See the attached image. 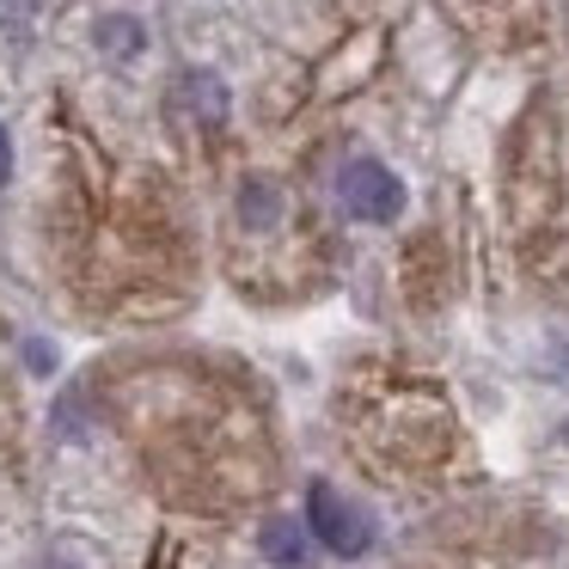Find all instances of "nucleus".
I'll use <instances>...</instances> for the list:
<instances>
[{
    "instance_id": "obj_6",
    "label": "nucleus",
    "mask_w": 569,
    "mask_h": 569,
    "mask_svg": "<svg viewBox=\"0 0 569 569\" xmlns=\"http://www.w3.org/2000/svg\"><path fill=\"white\" fill-rule=\"evenodd\" d=\"M276 209H282V197H276V184H263V178H251V184L239 190V214H246V227H276Z\"/></svg>"
},
{
    "instance_id": "obj_2",
    "label": "nucleus",
    "mask_w": 569,
    "mask_h": 569,
    "mask_svg": "<svg viewBox=\"0 0 569 569\" xmlns=\"http://www.w3.org/2000/svg\"><path fill=\"white\" fill-rule=\"evenodd\" d=\"M307 527H312V539H319L325 551H337V557H361L373 545L368 515H361L356 502H343L331 483H312L307 490Z\"/></svg>"
},
{
    "instance_id": "obj_5",
    "label": "nucleus",
    "mask_w": 569,
    "mask_h": 569,
    "mask_svg": "<svg viewBox=\"0 0 569 569\" xmlns=\"http://www.w3.org/2000/svg\"><path fill=\"white\" fill-rule=\"evenodd\" d=\"M92 43H99V56H111V62H136V56L148 50V31H141L129 13H111V19H99Z\"/></svg>"
},
{
    "instance_id": "obj_3",
    "label": "nucleus",
    "mask_w": 569,
    "mask_h": 569,
    "mask_svg": "<svg viewBox=\"0 0 569 569\" xmlns=\"http://www.w3.org/2000/svg\"><path fill=\"white\" fill-rule=\"evenodd\" d=\"M172 111H184L190 123H202V129H221L227 123V87L209 74V68H190V74H178V87H172Z\"/></svg>"
},
{
    "instance_id": "obj_7",
    "label": "nucleus",
    "mask_w": 569,
    "mask_h": 569,
    "mask_svg": "<svg viewBox=\"0 0 569 569\" xmlns=\"http://www.w3.org/2000/svg\"><path fill=\"white\" fill-rule=\"evenodd\" d=\"M13 178V136H7V123H0V184Z\"/></svg>"
},
{
    "instance_id": "obj_1",
    "label": "nucleus",
    "mask_w": 569,
    "mask_h": 569,
    "mask_svg": "<svg viewBox=\"0 0 569 569\" xmlns=\"http://www.w3.org/2000/svg\"><path fill=\"white\" fill-rule=\"evenodd\" d=\"M337 202H343L356 221L386 227V221L405 214V184H398L392 166H380V160H349L343 172H337Z\"/></svg>"
},
{
    "instance_id": "obj_4",
    "label": "nucleus",
    "mask_w": 569,
    "mask_h": 569,
    "mask_svg": "<svg viewBox=\"0 0 569 569\" xmlns=\"http://www.w3.org/2000/svg\"><path fill=\"white\" fill-rule=\"evenodd\" d=\"M258 551L270 557L276 569H312V527L295 515H276V520H263Z\"/></svg>"
}]
</instances>
